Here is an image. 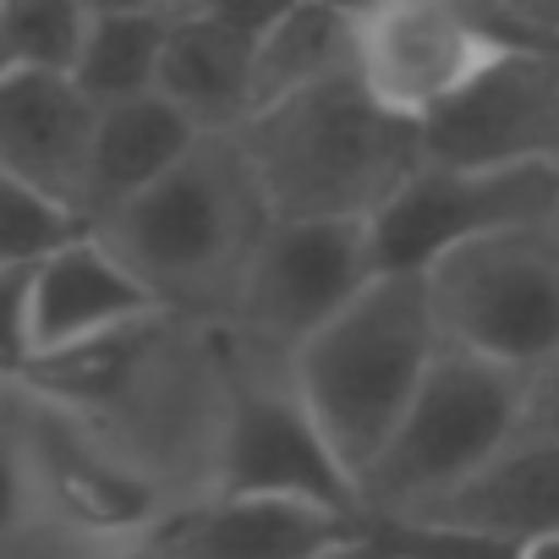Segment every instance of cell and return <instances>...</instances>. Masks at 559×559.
<instances>
[{"label":"cell","mask_w":559,"mask_h":559,"mask_svg":"<svg viewBox=\"0 0 559 559\" xmlns=\"http://www.w3.org/2000/svg\"><path fill=\"white\" fill-rule=\"evenodd\" d=\"M230 143L269 225H368L423 165L417 127L384 116L352 72L258 110Z\"/></svg>","instance_id":"obj_1"},{"label":"cell","mask_w":559,"mask_h":559,"mask_svg":"<svg viewBox=\"0 0 559 559\" xmlns=\"http://www.w3.org/2000/svg\"><path fill=\"white\" fill-rule=\"evenodd\" d=\"M439 357L423 274H379L373 286L308 335L292 357V390L352 472V483L390 444L412 395Z\"/></svg>","instance_id":"obj_2"},{"label":"cell","mask_w":559,"mask_h":559,"mask_svg":"<svg viewBox=\"0 0 559 559\" xmlns=\"http://www.w3.org/2000/svg\"><path fill=\"white\" fill-rule=\"evenodd\" d=\"M263 230V198L230 138H203L181 170L94 225V236L132 269V280H143L159 308H236Z\"/></svg>","instance_id":"obj_3"},{"label":"cell","mask_w":559,"mask_h":559,"mask_svg":"<svg viewBox=\"0 0 559 559\" xmlns=\"http://www.w3.org/2000/svg\"><path fill=\"white\" fill-rule=\"evenodd\" d=\"M521 428V379L439 346L390 444L357 477L362 515H412L483 472Z\"/></svg>","instance_id":"obj_4"},{"label":"cell","mask_w":559,"mask_h":559,"mask_svg":"<svg viewBox=\"0 0 559 559\" xmlns=\"http://www.w3.org/2000/svg\"><path fill=\"white\" fill-rule=\"evenodd\" d=\"M439 346L515 379L559 357V225L483 236L423 274Z\"/></svg>","instance_id":"obj_5"},{"label":"cell","mask_w":559,"mask_h":559,"mask_svg":"<svg viewBox=\"0 0 559 559\" xmlns=\"http://www.w3.org/2000/svg\"><path fill=\"white\" fill-rule=\"evenodd\" d=\"M515 45L488 23L483 7H450V0L352 7V78L384 116L406 127L450 110Z\"/></svg>","instance_id":"obj_6"},{"label":"cell","mask_w":559,"mask_h":559,"mask_svg":"<svg viewBox=\"0 0 559 559\" xmlns=\"http://www.w3.org/2000/svg\"><path fill=\"white\" fill-rule=\"evenodd\" d=\"M554 209H559V165H515V170L417 165L368 219L373 274H428L433 263L483 236L548 225Z\"/></svg>","instance_id":"obj_7"},{"label":"cell","mask_w":559,"mask_h":559,"mask_svg":"<svg viewBox=\"0 0 559 559\" xmlns=\"http://www.w3.org/2000/svg\"><path fill=\"white\" fill-rule=\"evenodd\" d=\"M417 143L423 165L450 170L559 165V56L543 45H515L450 110L423 121Z\"/></svg>","instance_id":"obj_8"},{"label":"cell","mask_w":559,"mask_h":559,"mask_svg":"<svg viewBox=\"0 0 559 559\" xmlns=\"http://www.w3.org/2000/svg\"><path fill=\"white\" fill-rule=\"evenodd\" d=\"M368 225H269L236 292V313L258 330L286 341L292 352L319 335L335 313H346L373 286Z\"/></svg>","instance_id":"obj_9"},{"label":"cell","mask_w":559,"mask_h":559,"mask_svg":"<svg viewBox=\"0 0 559 559\" xmlns=\"http://www.w3.org/2000/svg\"><path fill=\"white\" fill-rule=\"evenodd\" d=\"M219 499H286L362 515L357 483L297 401V390H241L219 450Z\"/></svg>","instance_id":"obj_10"},{"label":"cell","mask_w":559,"mask_h":559,"mask_svg":"<svg viewBox=\"0 0 559 559\" xmlns=\"http://www.w3.org/2000/svg\"><path fill=\"white\" fill-rule=\"evenodd\" d=\"M269 12L241 7H176L159 99H170L203 138H236L252 116V50Z\"/></svg>","instance_id":"obj_11"},{"label":"cell","mask_w":559,"mask_h":559,"mask_svg":"<svg viewBox=\"0 0 559 559\" xmlns=\"http://www.w3.org/2000/svg\"><path fill=\"white\" fill-rule=\"evenodd\" d=\"M368 515L286 504V499H209L154 526L148 548L165 559H324L362 543Z\"/></svg>","instance_id":"obj_12"},{"label":"cell","mask_w":559,"mask_h":559,"mask_svg":"<svg viewBox=\"0 0 559 559\" xmlns=\"http://www.w3.org/2000/svg\"><path fill=\"white\" fill-rule=\"evenodd\" d=\"M94 121L99 110L72 88V78L7 72L0 78V176L45 192L83 219Z\"/></svg>","instance_id":"obj_13"},{"label":"cell","mask_w":559,"mask_h":559,"mask_svg":"<svg viewBox=\"0 0 559 559\" xmlns=\"http://www.w3.org/2000/svg\"><path fill=\"white\" fill-rule=\"evenodd\" d=\"M159 313L143 280L94 236L83 230L61 252H50L34 269V297H28V330H34V357H56L121 330H138Z\"/></svg>","instance_id":"obj_14"},{"label":"cell","mask_w":559,"mask_h":559,"mask_svg":"<svg viewBox=\"0 0 559 559\" xmlns=\"http://www.w3.org/2000/svg\"><path fill=\"white\" fill-rule=\"evenodd\" d=\"M412 521L461 526L510 548L537 537H559V444L554 439H510L483 472L455 483L450 493L412 510Z\"/></svg>","instance_id":"obj_15"},{"label":"cell","mask_w":559,"mask_h":559,"mask_svg":"<svg viewBox=\"0 0 559 559\" xmlns=\"http://www.w3.org/2000/svg\"><path fill=\"white\" fill-rule=\"evenodd\" d=\"M198 143H203V132L159 94L99 110L94 143H88V198H83L88 230L105 214L143 198L148 187H159L170 170H181L198 154Z\"/></svg>","instance_id":"obj_16"},{"label":"cell","mask_w":559,"mask_h":559,"mask_svg":"<svg viewBox=\"0 0 559 559\" xmlns=\"http://www.w3.org/2000/svg\"><path fill=\"white\" fill-rule=\"evenodd\" d=\"M341 72H352V7L269 12L252 50V116L292 94H308Z\"/></svg>","instance_id":"obj_17"},{"label":"cell","mask_w":559,"mask_h":559,"mask_svg":"<svg viewBox=\"0 0 559 559\" xmlns=\"http://www.w3.org/2000/svg\"><path fill=\"white\" fill-rule=\"evenodd\" d=\"M170 23L176 7H88V34H83L72 88L94 110H116L127 99L154 94Z\"/></svg>","instance_id":"obj_18"},{"label":"cell","mask_w":559,"mask_h":559,"mask_svg":"<svg viewBox=\"0 0 559 559\" xmlns=\"http://www.w3.org/2000/svg\"><path fill=\"white\" fill-rule=\"evenodd\" d=\"M39 455H45V472H50L56 499H61L78 521H88V526H138V521L154 515L148 488H143L132 472L110 466L105 455L83 450L78 439L45 428V433H39Z\"/></svg>","instance_id":"obj_19"},{"label":"cell","mask_w":559,"mask_h":559,"mask_svg":"<svg viewBox=\"0 0 559 559\" xmlns=\"http://www.w3.org/2000/svg\"><path fill=\"white\" fill-rule=\"evenodd\" d=\"M88 34V7L72 0H0V50L12 72L72 78Z\"/></svg>","instance_id":"obj_20"},{"label":"cell","mask_w":559,"mask_h":559,"mask_svg":"<svg viewBox=\"0 0 559 559\" xmlns=\"http://www.w3.org/2000/svg\"><path fill=\"white\" fill-rule=\"evenodd\" d=\"M88 225L50 203L45 192L12 181V176H0V269H34L45 263L50 252H61L67 241H78Z\"/></svg>","instance_id":"obj_21"},{"label":"cell","mask_w":559,"mask_h":559,"mask_svg":"<svg viewBox=\"0 0 559 559\" xmlns=\"http://www.w3.org/2000/svg\"><path fill=\"white\" fill-rule=\"evenodd\" d=\"M368 543L379 559H515L521 548L461 532V526H433L412 515H368Z\"/></svg>","instance_id":"obj_22"},{"label":"cell","mask_w":559,"mask_h":559,"mask_svg":"<svg viewBox=\"0 0 559 559\" xmlns=\"http://www.w3.org/2000/svg\"><path fill=\"white\" fill-rule=\"evenodd\" d=\"M143 330V324H138ZM138 330H121V335H105V341H88V346H72V352H56V357H34L28 379L34 384H50V390H67V395H83V401H99L121 384V373L132 368V346H138Z\"/></svg>","instance_id":"obj_23"},{"label":"cell","mask_w":559,"mask_h":559,"mask_svg":"<svg viewBox=\"0 0 559 559\" xmlns=\"http://www.w3.org/2000/svg\"><path fill=\"white\" fill-rule=\"evenodd\" d=\"M34 269H0V373H17V379H28L34 368V330H28Z\"/></svg>","instance_id":"obj_24"},{"label":"cell","mask_w":559,"mask_h":559,"mask_svg":"<svg viewBox=\"0 0 559 559\" xmlns=\"http://www.w3.org/2000/svg\"><path fill=\"white\" fill-rule=\"evenodd\" d=\"M515 439H554L559 444V357L521 379V428Z\"/></svg>","instance_id":"obj_25"},{"label":"cell","mask_w":559,"mask_h":559,"mask_svg":"<svg viewBox=\"0 0 559 559\" xmlns=\"http://www.w3.org/2000/svg\"><path fill=\"white\" fill-rule=\"evenodd\" d=\"M483 12L510 45H543L559 56V7H526V0H515V7H483Z\"/></svg>","instance_id":"obj_26"},{"label":"cell","mask_w":559,"mask_h":559,"mask_svg":"<svg viewBox=\"0 0 559 559\" xmlns=\"http://www.w3.org/2000/svg\"><path fill=\"white\" fill-rule=\"evenodd\" d=\"M17 504H23V477H17V466H12V455L0 450V526H12V515H17Z\"/></svg>","instance_id":"obj_27"},{"label":"cell","mask_w":559,"mask_h":559,"mask_svg":"<svg viewBox=\"0 0 559 559\" xmlns=\"http://www.w3.org/2000/svg\"><path fill=\"white\" fill-rule=\"evenodd\" d=\"M515 559H559V537H537V543H526Z\"/></svg>","instance_id":"obj_28"},{"label":"cell","mask_w":559,"mask_h":559,"mask_svg":"<svg viewBox=\"0 0 559 559\" xmlns=\"http://www.w3.org/2000/svg\"><path fill=\"white\" fill-rule=\"evenodd\" d=\"M324 559H379V554H373V543H368V532H362V543H346V548H335V554H324Z\"/></svg>","instance_id":"obj_29"},{"label":"cell","mask_w":559,"mask_h":559,"mask_svg":"<svg viewBox=\"0 0 559 559\" xmlns=\"http://www.w3.org/2000/svg\"><path fill=\"white\" fill-rule=\"evenodd\" d=\"M121 559H165L159 548H132V554H121Z\"/></svg>","instance_id":"obj_30"},{"label":"cell","mask_w":559,"mask_h":559,"mask_svg":"<svg viewBox=\"0 0 559 559\" xmlns=\"http://www.w3.org/2000/svg\"><path fill=\"white\" fill-rule=\"evenodd\" d=\"M7 72H12V67H7V50H0V78H7Z\"/></svg>","instance_id":"obj_31"},{"label":"cell","mask_w":559,"mask_h":559,"mask_svg":"<svg viewBox=\"0 0 559 559\" xmlns=\"http://www.w3.org/2000/svg\"><path fill=\"white\" fill-rule=\"evenodd\" d=\"M554 225H559V209H554Z\"/></svg>","instance_id":"obj_32"}]
</instances>
